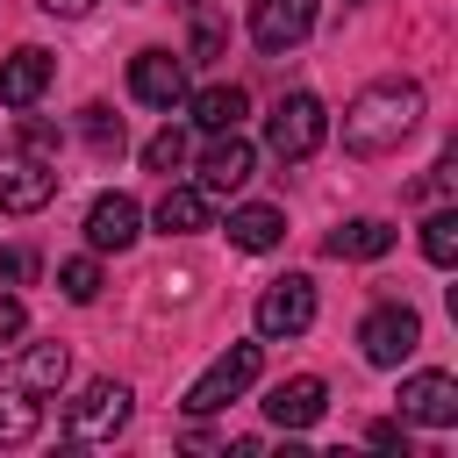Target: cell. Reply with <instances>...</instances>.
Listing matches in <instances>:
<instances>
[{
	"mask_svg": "<svg viewBox=\"0 0 458 458\" xmlns=\"http://www.w3.org/2000/svg\"><path fill=\"white\" fill-rule=\"evenodd\" d=\"M21 329H29V308H21L14 293H0V344H14Z\"/></svg>",
	"mask_w": 458,
	"mask_h": 458,
	"instance_id": "484cf974",
	"label": "cell"
},
{
	"mask_svg": "<svg viewBox=\"0 0 458 458\" xmlns=\"http://www.w3.org/2000/svg\"><path fill=\"white\" fill-rule=\"evenodd\" d=\"M415 344H422V315L408 308V301H379L365 322H358V351H365V365H401V358H415Z\"/></svg>",
	"mask_w": 458,
	"mask_h": 458,
	"instance_id": "277c9868",
	"label": "cell"
},
{
	"mask_svg": "<svg viewBox=\"0 0 458 458\" xmlns=\"http://www.w3.org/2000/svg\"><path fill=\"white\" fill-rule=\"evenodd\" d=\"M122 422H129V386H122V379H93V386L64 408V437H72V444H107Z\"/></svg>",
	"mask_w": 458,
	"mask_h": 458,
	"instance_id": "8992f818",
	"label": "cell"
},
{
	"mask_svg": "<svg viewBox=\"0 0 458 458\" xmlns=\"http://www.w3.org/2000/svg\"><path fill=\"white\" fill-rule=\"evenodd\" d=\"M64 372H72V358H64V344H29V351H14L7 365H0V379L7 386H21V394H57L64 386Z\"/></svg>",
	"mask_w": 458,
	"mask_h": 458,
	"instance_id": "5bb4252c",
	"label": "cell"
},
{
	"mask_svg": "<svg viewBox=\"0 0 458 458\" xmlns=\"http://www.w3.org/2000/svg\"><path fill=\"white\" fill-rule=\"evenodd\" d=\"M143 165H150V172H165V179H172V172H179V165H186V129H172V122H165V129H157V136H150V143H143Z\"/></svg>",
	"mask_w": 458,
	"mask_h": 458,
	"instance_id": "603a6c76",
	"label": "cell"
},
{
	"mask_svg": "<svg viewBox=\"0 0 458 458\" xmlns=\"http://www.w3.org/2000/svg\"><path fill=\"white\" fill-rule=\"evenodd\" d=\"M143 236V208L129 200V193H100L93 208H86V243L93 250H129Z\"/></svg>",
	"mask_w": 458,
	"mask_h": 458,
	"instance_id": "4fadbf2b",
	"label": "cell"
},
{
	"mask_svg": "<svg viewBox=\"0 0 458 458\" xmlns=\"http://www.w3.org/2000/svg\"><path fill=\"white\" fill-rule=\"evenodd\" d=\"M308 29H315V0H250V43L258 50H293V43H308Z\"/></svg>",
	"mask_w": 458,
	"mask_h": 458,
	"instance_id": "9c48e42d",
	"label": "cell"
},
{
	"mask_svg": "<svg viewBox=\"0 0 458 458\" xmlns=\"http://www.w3.org/2000/svg\"><path fill=\"white\" fill-rule=\"evenodd\" d=\"M0 279H7V286H29V279H36V250H21V243L0 250Z\"/></svg>",
	"mask_w": 458,
	"mask_h": 458,
	"instance_id": "d4e9b609",
	"label": "cell"
},
{
	"mask_svg": "<svg viewBox=\"0 0 458 458\" xmlns=\"http://www.w3.org/2000/svg\"><path fill=\"white\" fill-rule=\"evenodd\" d=\"M315 322V279H301V272H286V279H272L265 293H258V336H301Z\"/></svg>",
	"mask_w": 458,
	"mask_h": 458,
	"instance_id": "52a82bcc",
	"label": "cell"
},
{
	"mask_svg": "<svg viewBox=\"0 0 458 458\" xmlns=\"http://www.w3.org/2000/svg\"><path fill=\"white\" fill-rule=\"evenodd\" d=\"M243 114H250V93H243V86H200V93H193V122H200L208 136L243 129Z\"/></svg>",
	"mask_w": 458,
	"mask_h": 458,
	"instance_id": "d6986e66",
	"label": "cell"
},
{
	"mask_svg": "<svg viewBox=\"0 0 458 458\" xmlns=\"http://www.w3.org/2000/svg\"><path fill=\"white\" fill-rule=\"evenodd\" d=\"M322 408H329V386H322L315 372L279 379V386L265 394V422H279V429H315V422H322Z\"/></svg>",
	"mask_w": 458,
	"mask_h": 458,
	"instance_id": "7c38bea8",
	"label": "cell"
},
{
	"mask_svg": "<svg viewBox=\"0 0 458 458\" xmlns=\"http://www.w3.org/2000/svg\"><path fill=\"white\" fill-rule=\"evenodd\" d=\"M57 193V157L36 143H7L0 150V215H36Z\"/></svg>",
	"mask_w": 458,
	"mask_h": 458,
	"instance_id": "7a4b0ae2",
	"label": "cell"
},
{
	"mask_svg": "<svg viewBox=\"0 0 458 458\" xmlns=\"http://www.w3.org/2000/svg\"><path fill=\"white\" fill-rule=\"evenodd\" d=\"M258 365H265V351H258V344H229V351H222V358L186 386V401H179V408H186V415H215V408H229V401L258 379Z\"/></svg>",
	"mask_w": 458,
	"mask_h": 458,
	"instance_id": "5b68a950",
	"label": "cell"
},
{
	"mask_svg": "<svg viewBox=\"0 0 458 458\" xmlns=\"http://www.w3.org/2000/svg\"><path fill=\"white\" fill-rule=\"evenodd\" d=\"M36 429H43L36 394H21V386H7V379H0V451H7V444H29Z\"/></svg>",
	"mask_w": 458,
	"mask_h": 458,
	"instance_id": "ffe728a7",
	"label": "cell"
},
{
	"mask_svg": "<svg viewBox=\"0 0 458 458\" xmlns=\"http://www.w3.org/2000/svg\"><path fill=\"white\" fill-rule=\"evenodd\" d=\"M79 136H86V150H93V157H122V150H129L122 114H114V107H100V100H93V107H79Z\"/></svg>",
	"mask_w": 458,
	"mask_h": 458,
	"instance_id": "44dd1931",
	"label": "cell"
},
{
	"mask_svg": "<svg viewBox=\"0 0 458 458\" xmlns=\"http://www.w3.org/2000/svg\"><path fill=\"white\" fill-rule=\"evenodd\" d=\"M21 143H36V150L57 157V129H50V122H21Z\"/></svg>",
	"mask_w": 458,
	"mask_h": 458,
	"instance_id": "4316f807",
	"label": "cell"
},
{
	"mask_svg": "<svg viewBox=\"0 0 458 458\" xmlns=\"http://www.w3.org/2000/svg\"><path fill=\"white\" fill-rule=\"evenodd\" d=\"M422 258H429V265H451V258H458V215H451V208H437V215L422 222Z\"/></svg>",
	"mask_w": 458,
	"mask_h": 458,
	"instance_id": "7402d4cb",
	"label": "cell"
},
{
	"mask_svg": "<svg viewBox=\"0 0 458 458\" xmlns=\"http://www.w3.org/2000/svg\"><path fill=\"white\" fill-rule=\"evenodd\" d=\"M250 172H258V150H250L236 129H222V136L200 150V186H208V193H236Z\"/></svg>",
	"mask_w": 458,
	"mask_h": 458,
	"instance_id": "9a60e30c",
	"label": "cell"
},
{
	"mask_svg": "<svg viewBox=\"0 0 458 458\" xmlns=\"http://www.w3.org/2000/svg\"><path fill=\"white\" fill-rule=\"evenodd\" d=\"M57 286H64V301H93L100 293V265L93 258H64L57 265Z\"/></svg>",
	"mask_w": 458,
	"mask_h": 458,
	"instance_id": "cb8c5ba5",
	"label": "cell"
},
{
	"mask_svg": "<svg viewBox=\"0 0 458 458\" xmlns=\"http://www.w3.org/2000/svg\"><path fill=\"white\" fill-rule=\"evenodd\" d=\"M129 93L143 100V107H179L186 100V57H172V50H136L129 57Z\"/></svg>",
	"mask_w": 458,
	"mask_h": 458,
	"instance_id": "ba28073f",
	"label": "cell"
},
{
	"mask_svg": "<svg viewBox=\"0 0 458 458\" xmlns=\"http://www.w3.org/2000/svg\"><path fill=\"white\" fill-rule=\"evenodd\" d=\"M415 122H422V86L415 79H379L344 107V150L351 157H386L415 136Z\"/></svg>",
	"mask_w": 458,
	"mask_h": 458,
	"instance_id": "6da1fadb",
	"label": "cell"
},
{
	"mask_svg": "<svg viewBox=\"0 0 458 458\" xmlns=\"http://www.w3.org/2000/svg\"><path fill=\"white\" fill-rule=\"evenodd\" d=\"M215 222V193L208 186H165L157 193V229L165 236H200Z\"/></svg>",
	"mask_w": 458,
	"mask_h": 458,
	"instance_id": "2e32d148",
	"label": "cell"
},
{
	"mask_svg": "<svg viewBox=\"0 0 458 458\" xmlns=\"http://www.w3.org/2000/svg\"><path fill=\"white\" fill-rule=\"evenodd\" d=\"M365 437H372V444H386V451H394V444H401V451H408V429H401V422H372V429H365Z\"/></svg>",
	"mask_w": 458,
	"mask_h": 458,
	"instance_id": "83f0119b",
	"label": "cell"
},
{
	"mask_svg": "<svg viewBox=\"0 0 458 458\" xmlns=\"http://www.w3.org/2000/svg\"><path fill=\"white\" fill-rule=\"evenodd\" d=\"M322 136H329V114H322V100H315V93H286V100L265 114V143H272V157H286V165L315 157V150H322Z\"/></svg>",
	"mask_w": 458,
	"mask_h": 458,
	"instance_id": "3957f363",
	"label": "cell"
},
{
	"mask_svg": "<svg viewBox=\"0 0 458 458\" xmlns=\"http://www.w3.org/2000/svg\"><path fill=\"white\" fill-rule=\"evenodd\" d=\"M36 7H43V14H64V21H79V14H86V7H100V0H36Z\"/></svg>",
	"mask_w": 458,
	"mask_h": 458,
	"instance_id": "f1b7e54d",
	"label": "cell"
},
{
	"mask_svg": "<svg viewBox=\"0 0 458 458\" xmlns=\"http://www.w3.org/2000/svg\"><path fill=\"white\" fill-rule=\"evenodd\" d=\"M322 250H329V258H386V250H394V229H386L379 215H358V222L329 229Z\"/></svg>",
	"mask_w": 458,
	"mask_h": 458,
	"instance_id": "ac0fdd59",
	"label": "cell"
},
{
	"mask_svg": "<svg viewBox=\"0 0 458 458\" xmlns=\"http://www.w3.org/2000/svg\"><path fill=\"white\" fill-rule=\"evenodd\" d=\"M279 236H286V215L279 208H265V200L229 208V243L236 250H279Z\"/></svg>",
	"mask_w": 458,
	"mask_h": 458,
	"instance_id": "e0dca14e",
	"label": "cell"
},
{
	"mask_svg": "<svg viewBox=\"0 0 458 458\" xmlns=\"http://www.w3.org/2000/svg\"><path fill=\"white\" fill-rule=\"evenodd\" d=\"M401 422L451 429V422H458V379H451V372H415V379H401Z\"/></svg>",
	"mask_w": 458,
	"mask_h": 458,
	"instance_id": "30bf717a",
	"label": "cell"
},
{
	"mask_svg": "<svg viewBox=\"0 0 458 458\" xmlns=\"http://www.w3.org/2000/svg\"><path fill=\"white\" fill-rule=\"evenodd\" d=\"M50 79H57V57L43 43H21L14 57H0V107H36Z\"/></svg>",
	"mask_w": 458,
	"mask_h": 458,
	"instance_id": "8fae6325",
	"label": "cell"
}]
</instances>
